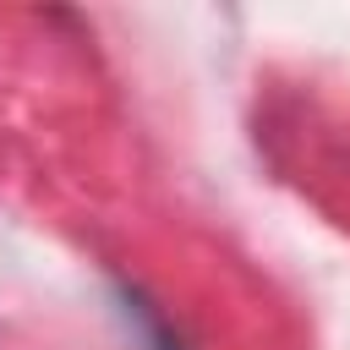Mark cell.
I'll use <instances>...</instances> for the list:
<instances>
[]
</instances>
